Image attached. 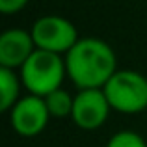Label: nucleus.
<instances>
[{
	"instance_id": "f257e3e1",
	"label": "nucleus",
	"mask_w": 147,
	"mask_h": 147,
	"mask_svg": "<svg viewBox=\"0 0 147 147\" xmlns=\"http://www.w3.org/2000/svg\"><path fill=\"white\" fill-rule=\"evenodd\" d=\"M67 76L78 90H102L115 75V52L99 37H82L65 54Z\"/></svg>"
},
{
	"instance_id": "f03ea898",
	"label": "nucleus",
	"mask_w": 147,
	"mask_h": 147,
	"mask_svg": "<svg viewBox=\"0 0 147 147\" xmlns=\"http://www.w3.org/2000/svg\"><path fill=\"white\" fill-rule=\"evenodd\" d=\"M65 76H67L65 58L39 49L21 67L22 86L30 91V95H37L43 99L49 93L60 90Z\"/></svg>"
},
{
	"instance_id": "7ed1b4c3",
	"label": "nucleus",
	"mask_w": 147,
	"mask_h": 147,
	"mask_svg": "<svg viewBox=\"0 0 147 147\" xmlns=\"http://www.w3.org/2000/svg\"><path fill=\"white\" fill-rule=\"evenodd\" d=\"M112 110L140 114L147 108V76L132 69H117L102 88Z\"/></svg>"
},
{
	"instance_id": "20e7f679",
	"label": "nucleus",
	"mask_w": 147,
	"mask_h": 147,
	"mask_svg": "<svg viewBox=\"0 0 147 147\" xmlns=\"http://www.w3.org/2000/svg\"><path fill=\"white\" fill-rule=\"evenodd\" d=\"M36 49L52 54H67L78 43V30L69 19L60 15H43L30 30Z\"/></svg>"
},
{
	"instance_id": "39448f33",
	"label": "nucleus",
	"mask_w": 147,
	"mask_h": 147,
	"mask_svg": "<svg viewBox=\"0 0 147 147\" xmlns=\"http://www.w3.org/2000/svg\"><path fill=\"white\" fill-rule=\"evenodd\" d=\"M49 108L43 97L37 95H26L19 99L15 106L9 110L11 129L22 138H34L41 134L49 125Z\"/></svg>"
},
{
	"instance_id": "423d86ee",
	"label": "nucleus",
	"mask_w": 147,
	"mask_h": 147,
	"mask_svg": "<svg viewBox=\"0 0 147 147\" xmlns=\"http://www.w3.org/2000/svg\"><path fill=\"white\" fill-rule=\"evenodd\" d=\"M112 106L102 90H80L75 95L71 119L78 129L95 130L108 119Z\"/></svg>"
},
{
	"instance_id": "0eeeda50",
	"label": "nucleus",
	"mask_w": 147,
	"mask_h": 147,
	"mask_svg": "<svg viewBox=\"0 0 147 147\" xmlns=\"http://www.w3.org/2000/svg\"><path fill=\"white\" fill-rule=\"evenodd\" d=\"M36 43L28 30L9 28L0 36V67L21 69L30 56L36 52Z\"/></svg>"
},
{
	"instance_id": "6e6552de",
	"label": "nucleus",
	"mask_w": 147,
	"mask_h": 147,
	"mask_svg": "<svg viewBox=\"0 0 147 147\" xmlns=\"http://www.w3.org/2000/svg\"><path fill=\"white\" fill-rule=\"evenodd\" d=\"M21 93V80L13 69L0 67V110L9 112L19 100Z\"/></svg>"
},
{
	"instance_id": "1a4fd4ad",
	"label": "nucleus",
	"mask_w": 147,
	"mask_h": 147,
	"mask_svg": "<svg viewBox=\"0 0 147 147\" xmlns=\"http://www.w3.org/2000/svg\"><path fill=\"white\" fill-rule=\"evenodd\" d=\"M45 104L49 108L50 117H67L73 114V104H75V97L65 90H56L45 97Z\"/></svg>"
},
{
	"instance_id": "9d476101",
	"label": "nucleus",
	"mask_w": 147,
	"mask_h": 147,
	"mask_svg": "<svg viewBox=\"0 0 147 147\" xmlns=\"http://www.w3.org/2000/svg\"><path fill=\"white\" fill-rule=\"evenodd\" d=\"M106 147H147V144L134 130H119L108 140Z\"/></svg>"
},
{
	"instance_id": "9b49d317",
	"label": "nucleus",
	"mask_w": 147,
	"mask_h": 147,
	"mask_svg": "<svg viewBox=\"0 0 147 147\" xmlns=\"http://www.w3.org/2000/svg\"><path fill=\"white\" fill-rule=\"evenodd\" d=\"M30 0H0V11L4 15H13L19 13L22 7H26Z\"/></svg>"
}]
</instances>
